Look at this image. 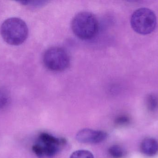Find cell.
Instances as JSON below:
<instances>
[{
    "instance_id": "obj_10",
    "label": "cell",
    "mask_w": 158,
    "mask_h": 158,
    "mask_svg": "<svg viewBox=\"0 0 158 158\" xmlns=\"http://www.w3.org/2000/svg\"><path fill=\"white\" fill-rule=\"evenodd\" d=\"M10 102V96L8 92L0 88V110L6 107Z\"/></svg>"
},
{
    "instance_id": "obj_7",
    "label": "cell",
    "mask_w": 158,
    "mask_h": 158,
    "mask_svg": "<svg viewBox=\"0 0 158 158\" xmlns=\"http://www.w3.org/2000/svg\"><path fill=\"white\" fill-rule=\"evenodd\" d=\"M140 150L147 156H155L158 154V142L152 137L145 138L141 142Z\"/></svg>"
},
{
    "instance_id": "obj_2",
    "label": "cell",
    "mask_w": 158,
    "mask_h": 158,
    "mask_svg": "<svg viewBox=\"0 0 158 158\" xmlns=\"http://www.w3.org/2000/svg\"><path fill=\"white\" fill-rule=\"evenodd\" d=\"M98 27L96 17L92 13L85 11L75 15L71 23L74 34L83 40H90L94 37L98 32Z\"/></svg>"
},
{
    "instance_id": "obj_9",
    "label": "cell",
    "mask_w": 158,
    "mask_h": 158,
    "mask_svg": "<svg viewBox=\"0 0 158 158\" xmlns=\"http://www.w3.org/2000/svg\"><path fill=\"white\" fill-rule=\"evenodd\" d=\"M146 104L148 110L155 111L158 108V97L155 95H148L146 98Z\"/></svg>"
},
{
    "instance_id": "obj_8",
    "label": "cell",
    "mask_w": 158,
    "mask_h": 158,
    "mask_svg": "<svg viewBox=\"0 0 158 158\" xmlns=\"http://www.w3.org/2000/svg\"><path fill=\"white\" fill-rule=\"evenodd\" d=\"M109 154L112 158H123L126 155V152L121 147L114 145L109 149Z\"/></svg>"
},
{
    "instance_id": "obj_4",
    "label": "cell",
    "mask_w": 158,
    "mask_h": 158,
    "mask_svg": "<svg viewBox=\"0 0 158 158\" xmlns=\"http://www.w3.org/2000/svg\"><path fill=\"white\" fill-rule=\"evenodd\" d=\"M43 60L45 66L54 71L65 70L70 64V57L67 52L58 46L47 49L44 54Z\"/></svg>"
},
{
    "instance_id": "obj_1",
    "label": "cell",
    "mask_w": 158,
    "mask_h": 158,
    "mask_svg": "<svg viewBox=\"0 0 158 158\" xmlns=\"http://www.w3.org/2000/svg\"><path fill=\"white\" fill-rule=\"evenodd\" d=\"M1 33L6 42L10 45H19L27 38L28 28L24 20L18 18H11L3 22Z\"/></svg>"
},
{
    "instance_id": "obj_11",
    "label": "cell",
    "mask_w": 158,
    "mask_h": 158,
    "mask_svg": "<svg viewBox=\"0 0 158 158\" xmlns=\"http://www.w3.org/2000/svg\"><path fill=\"white\" fill-rule=\"evenodd\" d=\"M70 158H94L90 151L86 150H79L71 154Z\"/></svg>"
},
{
    "instance_id": "obj_6",
    "label": "cell",
    "mask_w": 158,
    "mask_h": 158,
    "mask_svg": "<svg viewBox=\"0 0 158 158\" xmlns=\"http://www.w3.org/2000/svg\"><path fill=\"white\" fill-rule=\"evenodd\" d=\"M107 137V134L105 132L89 129L81 130L76 135V139L79 143L91 144L102 143Z\"/></svg>"
},
{
    "instance_id": "obj_3",
    "label": "cell",
    "mask_w": 158,
    "mask_h": 158,
    "mask_svg": "<svg viewBox=\"0 0 158 158\" xmlns=\"http://www.w3.org/2000/svg\"><path fill=\"white\" fill-rule=\"evenodd\" d=\"M131 24L135 32L142 35H147L156 29V16L151 9L144 7L139 8L132 15Z\"/></svg>"
},
{
    "instance_id": "obj_12",
    "label": "cell",
    "mask_w": 158,
    "mask_h": 158,
    "mask_svg": "<svg viewBox=\"0 0 158 158\" xmlns=\"http://www.w3.org/2000/svg\"><path fill=\"white\" fill-rule=\"evenodd\" d=\"M116 124L119 126H124L129 124L130 122V118L125 115L120 116L116 120Z\"/></svg>"
},
{
    "instance_id": "obj_5",
    "label": "cell",
    "mask_w": 158,
    "mask_h": 158,
    "mask_svg": "<svg viewBox=\"0 0 158 158\" xmlns=\"http://www.w3.org/2000/svg\"><path fill=\"white\" fill-rule=\"evenodd\" d=\"M65 143L64 139L44 133L40 135L38 143L32 147V150L38 157H51L58 153Z\"/></svg>"
}]
</instances>
